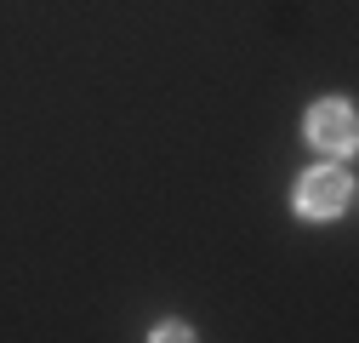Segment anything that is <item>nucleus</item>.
<instances>
[{
	"instance_id": "1",
	"label": "nucleus",
	"mask_w": 359,
	"mask_h": 343,
	"mask_svg": "<svg viewBox=\"0 0 359 343\" xmlns=\"http://www.w3.org/2000/svg\"><path fill=\"white\" fill-rule=\"evenodd\" d=\"M348 206H353V178L342 166L302 172V183H297V212H302V218H342Z\"/></svg>"
},
{
	"instance_id": "2",
	"label": "nucleus",
	"mask_w": 359,
	"mask_h": 343,
	"mask_svg": "<svg viewBox=\"0 0 359 343\" xmlns=\"http://www.w3.org/2000/svg\"><path fill=\"white\" fill-rule=\"evenodd\" d=\"M302 126H308V143H313V149L353 155V138H359V126H353V109H348L342 98H325V103H313Z\"/></svg>"
},
{
	"instance_id": "3",
	"label": "nucleus",
	"mask_w": 359,
	"mask_h": 343,
	"mask_svg": "<svg viewBox=\"0 0 359 343\" xmlns=\"http://www.w3.org/2000/svg\"><path fill=\"white\" fill-rule=\"evenodd\" d=\"M154 337H160V343H177V337H194V332H189L183 321H160V326H154Z\"/></svg>"
}]
</instances>
